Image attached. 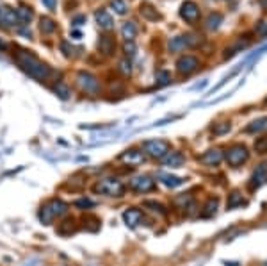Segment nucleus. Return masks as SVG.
Segmentation results:
<instances>
[{
	"label": "nucleus",
	"mask_w": 267,
	"mask_h": 266,
	"mask_svg": "<svg viewBox=\"0 0 267 266\" xmlns=\"http://www.w3.org/2000/svg\"><path fill=\"white\" fill-rule=\"evenodd\" d=\"M198 66H200L198 58H194V56H182L176 61V72L180 75H190L198 70Z\"/></svg>",
	"instance_id": "9"
},
{
	"label": "nucleus",
	"mask_w": 267,
	"mask_h": 266,
	"mask_svg": "<svg viewBox=\"0 0 267 266\" xmlns=\"http://www.w3.org/2000/svg\"><path fill=\"white\" fill-rule=\"evenodd\" d=\"M248 43L250 41H242V40H239L237 43H235L234 47H230V49H226V54H224V58H232L234 54H237V52H240L242 49H246L248 47Z\"/></svg>",
	"instance_id": "30"
},
{
	"label": "nucleus",
	"mask_w": 267,
	"mask_h": 266,
	"mask_svg": "<svg viewBox=\"0 0 267 266\" xmlns=\"http://www.w3.org/2000/svg\"><path fill=\"white\" fill-rule=\"evenodd\" d=\"M260 4H262L264 9H267V0H260Z\"/></svg>",
	"instance_id": "42"
},
{
	"label": "nucleus",
	"mask_w": 267,
	"mask_h": 266,
	"mask_svg": "<svg viewBox=\"0 0 267 266\" xmlns=\"http://www.w3.org/2000/svg\"><path fill=\"white\" fill-rule=\"evenodd\" d=\"M94 202L93 200H89V198H80V200L75 202V207L78 209H89V207H93Z\"/></svg>",
	"instance_id": "38"
},
{
	"label": "nucleus",
	"mask_w": 267,
	"mask_h": 266,
	"mask_svg": "<svg viewBox=\"0 0 267 266\" xmlns=\"http://www.w3.org/2000/svg\"><path fill=\"white\" fill-rule=\"evenodd\" d=\"M230 129H232L230 122H221V123H218L212 131H214V136H222V134H226V132H230Z\"/></svg>",
	"instance_id": "33"
},
{
	"label": "nucleus",
	"mask_w": 267,
	"mask_h": 266,
	"mask_svg": "<svg viewBox=\"0 0 267 266\" xmlns=\"http://www.w3.org/2000/svg\"><path fill=\"white\" fill-rule=\"evenodd\" d=\"M6 47H8V45H6L4 41H0V49H6Z\"/></svg>",
	"instance_id": "43"
},
{
	"label": "nucleus",
	"mask_w": 267,
	"mask_h": 266,
	"mask_svg": "<svg viewBox=\"0 0 267 266\" xmlns=\"http://www.w3.org/2000/svg\"><path fill=\"white\" fill-rule=\"evenodd\" d=\"M180 17H182L186 22H189V24H196V22L200 20L198 4H196V2H190V0L184 2L182 8H180Z\"/></svg>",
	"instance_id": "11"
},
{
	"label": "nucleus",
	"mask_w": 267,
	"mask_h": 266,
	"mask_svg": "<svg viewBox=\"0 0 267 266\" xmlns=\"http://www.w3.org/2000/svg\"><path fill=\"white\" fill-rule=\"evenodd\" d=\"M240 205H246V200H244V197L240 195L239 191H232L230 195H228L226 207L228 209H235V207H240Z\"/></svg>",
	"instance_id": "23"
},
{
	"label": "nucleus",
	"mask_w": 267,
	"mask_h": 266,
	"mask_svg": "<svg viewBox=\"0 0 267 266\" xmlns=\"http://www.w3.org/2000/svg\"><path fill=\"white\" fill-rule=\"evenodd\" d=\"M77 86L86 93H98L100 91V81L94 75L88 74V72H78L77 74Z\"/></svg>",
	"instance_id": "7"
},
{
	"label": "nucleus",
	"mask_w": 267,
	"mask_h": 266,
	"mask_svg": "<svg viewBox=\"0 0 267 266\" xmlns=\"http://www.w3.org/2000/svg\"><path fill=\"white\" fill-rule=\"evenodd\" d=\"M267 182V164L262 163L253 170L251 173V179H250V188L251 189H258L262 188L264 184Z\"/></svg>",
	"instance_id": "12"
},
{
	"label": "nucleus",
	"mask_w": 267,
	"mask_h": 266,
	"mask_svg": "<svg viewBox=\"0 0 267 266\" xmlns=\"http://www.w3.org/2000/svg\"><path fill=\"white\" fill-rule=\"evenodd\" d=\"M16 17H18V24L20 25H28L34 18V11L30 8H27V6H20V8L16 9Z\"/></svg>",
	"instance_id": "20"
},
{
	"label": "nucleus",
	"mask_w": 267,
	"mask_h": 266,
	"mask_svg": "<svg viewBox=\"0 0 267 266\" xmlns=\"http://www.w3.org/2000/svg\"><path fill=\"white\" fill-rule=\"evenodd\" d=\"M114 49H116V41L112 40L110 36H102L100 41H98V50L106 56H112Z\"/></svg>",
	"instance_id": "18"
},
{
	"label": "nucleus",
	"mask_w": 267,
	"mask_h": 266,
	"mask_svg": "<svg viewBox=\"0 0 267 266\" xmlns=\"http://www.w3.org/2000/svg\"><path fill=\"white\" fill-rule=\"evenodd\" d=\"M61 50H62V54H64L66 58H72L73 54H75V49L70 45L68 41H61Z\"/></svg>",
	"instance_id": "37"
},
{
	"label": "nucleus",
	"mask_w": 267,
	"mask_h": 266,
	"mask_svg": "<svg viewBox=\"0 0 267 266\" xmlns=\"http://www.w3.org/2000/svg\"><path fill=\"white\" fill-rule=\"evenodd\" d=\"M202 43V38L194 36V34H182V36H174L170 41V52H182L190 47H196Z\"/></svg>",
	"instance_id": "5"
},
{
	"label": "nucleus",
	"mask_w": 267,
	"mask_h": 266,
	"mask_svg": "<svg viewBox=\"0 0 267 266\" xmlns=\"http://www.w3.org/2000/svg\"><path fill=\"white\" fill-rule=\"evenodd\" d=\"M170 150H171V145L168 143L166 139H150V141H144V143H142L144 156L154 157V159H158V161L166 156Z\"/></svg>",
	"instance_id": "4"
},
{
	"label": "nucleus",
	"mask_w": 267,
	"mask_h": 266,
	"mask_svg": "<svg viewBox=\"0 0 267 266\" xmlns=\"http://www.w3.org/2000/svg\"><path fill=\"white\" fill-rule=\"evenodd\" d=\"M66 211H68V204L66 202H62L61 198H52V200H48L41 207L40 220L43 223H52L56 218L66 214Z\"/></svg>",
	"instance_id": "3"
},
{
	"label": "nucleus",
	"mask_w": 267,
	"mask_h": 266,
	"mask_svg": "<svg viewBox=\"0 0 267 266\" xmlns=\"http://www.w3.org/2000/svg\"><path fill=\"white\" fill-rule=\"evenodd\" d=\"M125 182L118 177H104V179L96 180V184L93 186V191L96 195H104V197L120 198L125 195Z\"/></svg>",
	"instance_id": "2"
},
{
	"label": "nucleus",
	"mask_w": 267,
	"mask_h": 266,
	"mask_svg": "<svg viewBox=\"0 0 267 266\" xmlns=\"http://www.w3.org/2000/svg\"><path fill=\"white\" fill-rule=\"evenodd\" d=\"M41 2H43V6H46V9H50V11H56L57 0H41Z\"/></svg>",
	"instance_id": "40"
},
{
	"label": "nucleus",
	"mask_w": 267,
	"mask_h": 266,
	"mask_svg": "<svg viewBox=\"0 0 267 266\" xmlns=\"http://www.w3.org/2000/svg\"><path fill=\"white\" fill-rule=\"evenodd\" d=\"M157 84L158 86H166V84H170L171 82V75L168 74V72H164V70H160V72H158L157 74Z\"/></svg>",
	"instance_id": "34"
},
{
	"label": "nucleus",
	"mask_w": 267,
	"mask_h": 266,
	"mask_svg": "<svg viewBox=\"0 0 267 266\" xmlns=\"http://www.w3.org/2000/svg\"><path fill=\"white\" fill-rule=\"evenodd\" d=\"M72 24L75 25V27H80V25H84V24H86V17H84V15H78V17L73 18Z\"/></svg>",
	"instance_id": "39"
},
{
	"label": "nucleus",
	"mask_w": 267,
	"mask_h": 266,
	"mask_svg": "<svg viewBox=\"0 0 267 266\" xmlns=\"http://www.w3.org/2000/svg\"><path fill=\"white\" fill-rule=\"evenodd\" d=\"M158 179H160L162 184L168 186V188H178V186L184 184V179H180V177H174V175H166V173L158 175Z\"/></svg>",
	"instance_id": "26"
},
{
	"label": "nucleus",
	"mask_w": 267,
	"mask_h": 266,
	"mask_svg": "<svg viewBox=\"0 0 267 266\" xmlns=\"http://www.w3.org/2000/svg\"><path fill=\"white\" fill-rule=\"evenodd\" d=\"M56 29H57V24L52 20V18H48V17H41V20H40V31L43 34H52V33H56Z\"/></svg>",
	"instance_id": "25"
},
{
	"label": "nucleus",
	"mask_w": 267,
	"mask_h": 266,
	"mask_svg": "<svg viewBox=\"0 0 267 266\" xmlns=\"http://www.w3.org/2000/svg\"><path fill=\"white\" fill-rule=\"evenodd\" d=\"M94 20H96L98 27L104 31H110L114 27V20L106 9H96L94 11Z\"/></svg>",
	"instance_id": "17"
},
{
	"label": "nucleus",
	"mask_w": 267,
	"mask_h": 266,
	"mask_svg": "<svg viewBox=\"0 0 267 266\" xmlns=\"http://www.w3.org/2000/svg\"><path fill=\"white\" fill-rule=\"evenodd\" d=\"M142 218H144V214H142V211L138 207H130L123 213V221H125L128 227H138L142 221Z\"/></svg>",
	"instance_id": "16"
},
{
	"label": "nucleus",
	"mask_w": 267,
	"mask_h": 266,
	"mask_svg": "<svg viewBox=\"0 0 267 266\" xmlns=\"http://www.w3.org/2000/svg\"><path fill=\"white\" fill-rule=\"evenodd\" d=\"M14 61L18 63V66L24 70L28 77L36 79V81H44V79H48L50 66L44 65L43 61H40L34 54L27 52V50H18V52L14 54Z\"/></svg>",
	"instance_id": "1"
},
{
	"label": "nucleus",
	"mask_w": 267,
	"mask_h": 266,
	"mask_svg": "<svg viewBox=\"0 0 267 266\" xmlns=\"http://www.w3.org/2000/svg\"><path fill=\"white\" fill-rule=\"evenodd\" d=\"M139 13H141V17L144 18V20H148V22L160 20V13H158L152 4H142L141 8H139Z\"/></svg>",
	"instance_id": "19"
},
{
	"label": "nucleus",
	"mask_w": 267,
	"mask_h": 266,
	"mask_svg": "<svg viewBox=\"0 0 267 266\" xmlns=\"http://www.w3.org/2000/svg\"><path fill=\"white\" fill-rule=\"evenodd\" d=\"M266 104H267V99H266Z\"/></svg>",
	"instance_id": "44"
},
{
	"label": "nucleus",
	"mask_w": 267,
	"mask_h": 266,
	"mask_svg": "<svg viewBox=\"0 0 267 266\" xmlns=\"http://www.w3.org/2000/svg\"><path fill=\"white\" fill-rule=\"evenodd\" d=\"M162 166H168V168H180L184 163H186V157H184L182 152H176V150H170L166 156L160 159Z\"/></svg>",
	"instance_id": "15"
},
{
	"label": "nucleus",
	"mask_w": 267,
	"mask_h": 266,
	"mask_svg": "<svg viewBox=\"0 0 267 266\" xmlns=\"http://www.w3.org/2000/svg\"><path fill=\"white\" fill-rule=\"evenodd\" d=\"M258 34H260V36H264V38L267 36V24H262V25H260Z\"/></svg>",
	"instance_id": "41"
},
{
	"label": "nucleus",
	"mask_w": 267,
	"mask_h": 266,
	"mask_svg": "<svg viewBox=\"0 0 267 266\" xmlns=\"http://www.w3.org/2000/svg\"><path fill=\"white\" fill-rule=\"evenodd\" d=\"M222 159H224V154L219 148H210L200 156V163L206 164V166H218Z\"/></svg>",
	"instance_id": "14"
},
{
	"label": "nucleus",
	"mask_w": 267,
	"mask_h": 266,
	"mask_svg": "<svg viewBox=\"0 0 267 266\" xmlns=\"http://www.w3.org/2000/svg\"><path fill=\"white\" fill-rule=\"evenodd\" d=\"M128 188L136 193H150V191H154L157 186H155V180L152 179V177L138 175V177H134V179H130Z\"/></svg>",
	"instance_id": "8"
},
{
	"label": "nucleus",
	"mask_w": 267,
	"mask_h": 266,
	"mask_svg": "<svg viewBox=\"0 0 267 266\" xmlns=\"http://www.w3.org/2000/svg\"><path fill=\"white\" fill-rule=\"evenodd\" d=\"M224 159H226V163L230 166H240V164H244L250 159V152H248V148L244 145H234V147H230L226 150Z\"/></svg>",
	"instance_id": "6"
},
{
	"label": "nucleus",
	"mask_w": 267,
	"mask_h": 266,
	"mask_svg": "<svg viewBox=\"0 0 267 266\" xmlns=\"http://www.w3.org/2000/svg\"><path fill=\"white\" fill-rule=\"evenodd\" d=\"M118 70H120L123 75H130V72H132V66H130L128 59H123V61L118 63Z\"/></svg>",
	"instance_id": "36"
},
{
	"label": "nucleus",
	"mask_w": 267,
	"mask_h": 266,
	"mask_svg": "<svg viewBox=\"0 0 267 266\" xmlns=\"http://www.w3.org/2000/svg\"><path fill=\"white\" fill-rule=\"evenodd\" d=\"M264 131H267V116L266 118L253 120V122L244 129V132H248V134H256V132H264Z\"/></svg>",
	"instance_id": "21"
},
{
	"label": "nucleus",
	"mask_w": 267,
	"mask_h": 266,
	"mask_svg": "<svg viewBox=\"0 0 267 266\" xmlns=\"http://www.w3.org/2000/svg\"><path fill=\"white\" fill-rule=\"evenodd\" d=\"M18 25L16 11L8 6H0V27L2 29H12Z\"/></svg>",
	"instance_id": "10"
},
{
	"label": "nucleus",
	"mask_w": 267,
	"mask_h": 266,
	"mask_svg": "<svg viewBox=\"0 0 267 266\" xmlns=\"http://www.w3.org/2000/svg\"><path fill=\"white\" fill-rule=\"evenodd\" d=\"M110 8L118 15H126L128 13V4H126L125 0H110Z\"/></svg>",
	"instance_id": "28"
},
{
	"label": "nucleus",
	"mask_w": 267,
	"mask_h": 266,
	"mask_svg": "<svg viewBox=\"0 0 267 266\" xmlns=\"http://www.w3.org/2000/svg\"><path fill=\"white\" fill-rule=\"evenodd\" d=\"M122 36L125 38V41H134V38L138 36V27L134 22H125L122 27Z\"/></svg>",
	"instance_id": "22"
},
{
	"label": "nucleus",
	"mask_w": 267,
	"mask_h": 266,
	"mask_svg": "<svg viewBox=\"0 0 267 266\" xmlns=\"http://www.w3.org/2000/svg\"><path fill=\"white\" fill-rule=\"evenodd\" d=\"M54 91H56L57 95H59V97H61V99H68L70 97V88L66 86L64 82H57L56 86H54Z\"/></svg>",
	"instance_id": "32"
},
{
	"label": "nucleus",
	"mask_w": 267,
	"mask_h": 266,
	"mask_svg": "<svg viewBox=\"0 0 267 266\" xmlns=\"http://www.w3.org/2000/svg\"><path fill=\"white\" fill-rule=\"evenodd\" d=\"M218 205H219L218 198H208V200H206V204L203 205L202 216L203 218H212L216 214V211H218Z\"/></svg>",
	"instance_id": "24"
},
{
	"label": "nucleus",
	"mask_w": 267,
	"mask_h": 266,
	"mask_svg": "<svg viewBox=\"0 0 267 266\" xmlns=\"http://www.w3.org/2000/svg\"><path fill=\"white\" fill-rule=\"evenodd\" d=\"M144 207H152V211H154V213H158V214H162V216L168 213L166 207H164L160 202H155V200H146L144 202Z\"/></svg>",
	"instance_id": "31"
},
{
	"label": "nucleus",
	"mask_w": 267,
	"mask_h": 266,
	"mask_svg": "<svg viewBox=\"0 0 267 266\" xmlns=\"http://www.w3.org/2000/svg\"><path fill=\"white\" fill-rule=\"evenodd\" d=\"M253 148H255L256 154H266L267 152V134L256 138L255 143H253Z\"/></svg>",
	"instance_id": "29"
},
{
	"label": "nucleus",
	"mask_w": 267,
	"mask_h": 266,
	"mask_svg": "<svg viewBox=\"0 0 267 266\" xmlns=\"http://www.w3.org/2000/svg\"><path fill=\"white\" fill-rule=\"evenodd\" d=\"M144 159H146L144 152L138 150V148H128V150H125L122 156H120V161L130 164V166H136V164L144 163Z\"/></svg>",
	"instance_id": "13"
},
{
	"label": "nucleus",
	"mask_w": 267,
	"mask_h": 266,
	"mask_svg": "<svg viewBox=\"0 0 267 266\" xmlns=\"http://www.w3.org/2000/svg\"><path fill=\"white\" fill-rule=\"evenodd\" d=\"M123 52L128 59H132L136 56V45H134V41H125V45H123Z\"/></svg>",
	"instance_id": "35"
},
{
	"label": "nucleus",
	"mask_w": 267,
	"mask_h": 266,
	"mask_svg": "<svg viewBox=\"0 0 267 266\" xmlns=\"http://www.w3.org/2000/svg\"><path fill=\"white\" fill-rule=\"evenodd\" d=\"M221 22H222L221 13H212V15H208V18H206V29L216 31L219 25H221Z\"/></svg>",
	"instance_id": "27"
}]
</instances>
